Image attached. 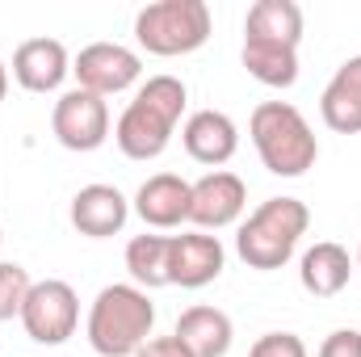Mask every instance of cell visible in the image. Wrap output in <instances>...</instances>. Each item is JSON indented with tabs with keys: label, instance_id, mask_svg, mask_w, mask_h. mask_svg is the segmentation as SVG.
I'll list each match as a JSON object with an SVG mask.
<instances>
[{
	"label": "cell",
	"instance_id": "1",
	"mask_svg": "<svg viewBox=\"0 0 361 357\" xmlns=\"http://www.w3.org/2000/svg\"><path fill=\"white\" fill-rule=\"evenodd\" d=\"M156 328V303L139 286H105L89 311V345L101 357H135Z\"/></svg>",
	"mask_w": 361,
	"mask_h": 357
},
{
	"label": "cell",
	"instance_id": "2",
	"mask_svg": "<svg viewBox=\"0 0 361 357\" xmlns=\"http://www.w3.org/2000/svg\"><path fill=\"white\" fill-rule=\"evenodd\" d=\"M248 135L257 143L261 164L269 169L273 177H302L319 160L315 131H311V122L290 101H261L252 109Z\"/></svg>",
	"mask_w": 361,
	"mask_h": 357
},
{
	"label": "cell",
	"instance_id": "3",
	"mask_svg": "<svg viewBox=\"0 0 361 357\" xmlns=\"http://www.w3.org/2000/svg\"><path fill=\"white\" fill-rule=\"evenodd\" d=\"M307 227H311L307 202H298V198H269V202H261V206L248 214V223L240 227L235 253H240V261L248 269L273 273V269H281L294 257V248H298V240L307 236Z\"/></svg>",
	"mask_w": 361,
	"mask_h": 357
},
{
	"label": "cell",
	"instance_id": "4",
	"mask_svg": "<svg viewBox=\"0 0 361 357\" xmlns=\"http://www.w3.org/2000/svg\"><path fill=\"white\" fill-rule=\"evenodd\" d=\"M135 38L143 51L164 55V59L189 55V51L206 47V38H210V8H206V0H156V4L139 8Z\"/></svg>",
	"mask_w": 361,
	"mask_h": 357
},
{
	"label": "cell",
	"instance_id": "5",
	"mask_svg": "<svg viewBox=\"0 0 361 357\" xmlns=\"http://www.w3.org/2000/svg\"><path fill=\"white\" fill-rule=\"evenodd\" d=\"M76 324H80V298L68 282L47 277V282L30 286L25 307H21V328L30 332V341L63 345V341L76 337Z\"/></svg>",
	"mask_w": 361,
	"mask_h": 357
},
{
	"label": "cell",
	"instance_id": "6",
	"mask_svg": "<svg viewBox=\"0 0 361 357\" xmlns=\"http://www.w3.org/2000/svg\"><path fill=\"white\" fill-rule=\"evenodd\" d=\"M51 131L68 152H97L109 139V105L105 97L85 89H72L55 101Z\"/></svg>",
	"mask_w": 361,
	"mask_h": 357
},
{
	"label": "cell",
	"instance_id": "7",
	"mask_svg": "<svg viewBox=\"0 0 361 357\" xmlns=\"http://www.w3.org/2000/svg\"><path fill=\"white\" fill-rule=\"evenodd\" d=\"M72 72L80 80L76 89L97 92V97H114V92H126L143 76V59L122 42H92L76 55Z\"/></svg>",
	"mask_w": 361,
	"mask_h": 357
},
{
	"label": "cell",
	"instance_id": "8",
	"mask_svg": "<svg viewBox=\"0 0 361 357\" xmlns=\"http://www.w3.org/2000/svg\"><path fill=\"white\" fill-rule=\"evenodd\" d=\"M248 206V189L235 173H206L202 181H193V198H189V223H197L202 231H219L231 227Z\"/></svg>",
	"mask_w": 361,
	"mask_h": 357
},
{
	"label": "cell",
	"instance_id": "9",
	"mask_svg": "<svg viewBox=\"0 0 361 357\" xmlns=\"http://www.w3.org/2000/svg\"><path fill=\"white\" fill-rule=\"evenodd\" d=\"M223 261H227V253H223L219 236H206V231L173 236V244H169V286L202 290L223 273Z\"/></svg>",
	"mask_w": 361,
	"mask_h": 357
},
{
	"label": "cell",
	"instance_id": "10",
	"mask_svg": "<svg viewBox=\"0 0 361 357\" xmlns=\"http://www.w3.org/2000/svg\"><path fill=\"white\" fill-rule=\"evenodd\" d=\"M173 131H177V122H169L160 109H152L143 101H130L122 109L118 126H114V139H118L122 156H130V160H156L169 147Z\"/></svg>",
	"mask_w": 361,
	"mask_h": 357
},
{
	"label": "cell",
	"instance_id": "11",
	"mask_svg": "<svg viewBox=\"0 0 361 357\" xmlns=\"http://www.w3.org/2000/svg\"><path fill=\"white\" fill-rule=\"evenodd\" d=\"M130 219V202L122 198V189L114 185H85L72 198V227L89 240H105L118 236Z\"/></svg>",
	"mask_w": 361,
	"mask_h": 357
},
{
	"label": "cell",
	"instance_id": "12",
	"mask_svg": "<svg viewBox=\"0 0 361 357\" xmlns=\"http://www.w3.org/2000/svg\"><path fill=\"white\" fill-rule=\"evenodd\" d=\"M180 139H185V152L197 164H210V169L227 164L235 156V147H240V131H235V122L223 109H197V114H189Z\"/></svg>",
	"mask_w": 361,
	"mask_h": 357
},
{
	"label": "cell",
	"instance_id": "13",
	"mask_svg": "<svg viewBox=\"0 0 361 357\" xmlns=\"http://www.w3.org/2000/svg\"><path fill=\"white\" fill-rule=\"evenodd\" d=\"M68 72H72V63H68V47L59 38H30L13 55V76L30 92H55Z\"/></svg>",
	"mask_w": 361,
	"mask_h": 357
},
{
	"label": "cell",
	"instance_id": "14",
	"mask_svg": "<svg viewBox=\"0 0 361 357\" xmlns=\"http://www.w3.org/2000/svg\"><path fill=\"white\" fill-rule=\"evenodd\" d=\"M189 198H193V185L177 173H156L139 185L135 193V210L147 227H177L189 219Z\"/></svg>",
	"mask_w": 361,
	"mask_h": 357
},
{
	"label": "cell",
	"instance_id": "15",
	"mask_svg": "<svg viewBox=\"0 0 361 357\" xmlns=\"http://www.w3.org/2000/svg\"><path fill=\"white\" fill-rule=\"evenodd\" d=\"M319 114L336 135H357L361 131V55L345 59L328 89L319 97Z\"/></svg>",
	"mask_w": 361,
	"mask_h": 357
},
{
	"label": "cell",
	"instance_id": "16",
	"mask_svg": "<svg viewBox=\"0 0 361 357\" xmlns=\"http://www.w3.org/2000/svg\"><path fill=\"white\" fill-rule=\"evenodd\" d=\"M349 273H353V261L341 244L332 240H319L302 253V265H298V277H302V290L315 294V298H336L345 286H349Z\"/></svg>",
	"mask_w": 361,
	"mask_h": 357
},
{
	"label": "cell",
	"instance_id": "17",
	"mask_svg": "<svg viewBox=\"0 0 361 357\" xmlns=\"http://www.w3.org/2000/svg\"><path fill=\"white\" fill-rule=\"evenodd\" d=\"M173 337H180V345L193 357H227L235 332H231L227 311H219V307H189V311H180Z\"/></svg>",
	"mask_w": 361,
	"mask_h": 357
},
{
	"label": "cell",
	"instance_id": "18",
	"mask_svg": "<svg viewBox=\"0 0 361 357\" xmlns=\"http://www.w3.org/2000/svg\"><path fill=\"white\" fill-rule=\"evenodd\" d=\"M244 38L277 42V47H294L298 51V42H302V8L294 0H257L248 8Z\"/></svg>",
	"mask_w": 361,
	"mask_h": 357
},
{
	"label": "cell",
	"instance_id": "19",
	"mask_svg": "<svg viewBox=\"0 0 361 357\" xmlns=\"http://www.w3.org/2000/svg\"><path fill=\"white\" fill-rule=\"evenodd\" d=\"M244 68H248V76H257L269 89H290L298 80V51L277 47V42L244 38Z\"/></svg>",
	"mask_w": 361,
	"mask_h": 357
},
{
	"label": "cell",
	"instance_id": "20",
	"mask_svg": "<svg viewBox=\"0 0 361 357\" xmlns=\"http://www.w3.org/2000/svg\"><path fill=\"white\" fill-rule=\"evenodd\" d=\"M169 244H173V236H135L126 244V269L139 290L169 286Z\"/></svg>",
	"mask_w": 361,
	"mask_h": 357
},
{
	"label": "cell",
	"instance_id": "21",
	"mask_svg": "<svg viewBox=\"0 0 361 357\" xmlns=\"http://www.w3.org/2000/svg\"><path fill=\"white\" fill-rule=\"evenodd\" d=\"M135 101H143V105H152V109H160L169 122H180V114H185V101H189V92L180 85L177 76H152L143 89L135 92Z\"/></svg>",
	"mask_w": 361,
	"mask_h": 357
},
{
	"label": "cell",
	"instance_id": "22",
	"mask_svg": "<svg viewBox=\"0 0 361 357\" xmlns=\"http://www.w3.org/2000/svg\"><path fill=\"white\" fill-rule=\"evenodd\" d=\"M30 273L17 265V261H0V324L4 320H21V307H25V294H30Z\"/></svg>",
	"mask_w": 361,
	"mask_h": 357
},
{
	"label": "cell",
	"instance_id": "23",
	"mask_svg": "<svg viewBox=\"0 0 361 357\" xmlns=\"http://www.w3.org/2000/svg\"><path fill=\"white\" fill-rule=\"evenodd\" d=\"M248 357H307V345H302V337H294V332H265Z\"/></svg>",
	"mask_w": 361,
	"mask_h": 357
},
{
	"label": "cell",
	"instance_id": "24",
	"mask_svg": "<svg viewBox=\"0 0 361 357\" xmlns=\"http://www.w3.org/2000/svg\"><path fill=\"white\" fill-rule=\"evenodd\" d=\"M319 357H361V332L336 328V332L319 345Z\"/></svg>",
	"mask_w": 361,
	"mask_h": 357
},
{
	"label": "cell",
	"instance_id": "25",
	"mask_svg": "<svg viewBox=\"0 0 361 357\" xmlns=\"http://www.w3.org/2000/svg\"><path fill=\"white\" fill-rule=\"evenodd\" d=\"M135 357H193V353L180 345V337H152Z\"/></svg>",
	"mask_w": 361,
	"mask_h": 357
},
{
	"label": "cell",
	"instance_id": "26",
	"mask_svg": "<svg viewBox=\"0 0 361 357\" xmlns=\"http://www.w3.org/2000/svg\"><path fill=\"white\" fill-rule=\"evenodd\" d=\"M4 92H8V68L0 63V101H4Z\"/></svg>",
	"mask_w": 361,
	"mask_h": 357
},
{
	"label": "cell",
	"instance_id": "27",
	"mask_svg": "<svg viewBox=\"0 0 361 357\" xmlns=\"http://www.w3.org/2000/svg\"><path fill=\"white\" fill-rule=\"evenodd\" d=\"M357 269H361V248H357Z\"/></svg>",
	"mask_w": 361,
	"mask_h": 357
},
{
	"label": "cell",
	"instance_id": "28",
	"mask_svg": "<svg viewBox=\"0 0 361 357\" xmlns=\"http://www.w3.org/2000/svg\"><path fill=\"white\" fill-rule=\"evenodd\" d=\"M0 240H4V236H0Z\"/></svg>",
	"mask_w": 361,
	"mask_h": 357
}]
</instances>
